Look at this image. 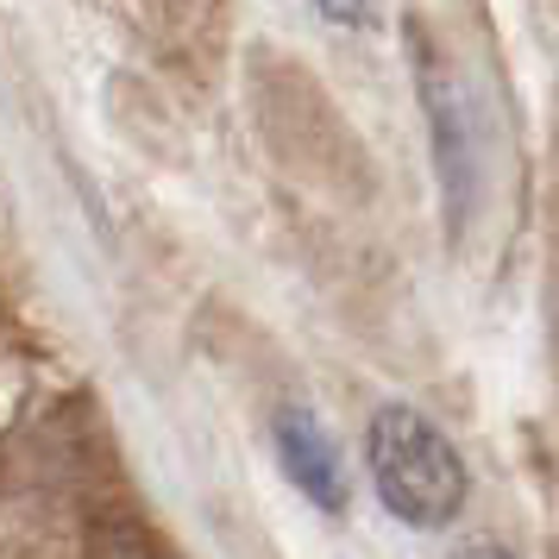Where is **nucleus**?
<instances>
[{"label": "nucleus", "instance_id": "obj_6", "mask_svg": "<svg viewBox=\"0 0 559 559\" xmlns=\"http://www.w3.org/2000/svg\"><path fill=\"white\" fill-rule=\"evenodd\" d=\"M453 559H515V554H509V547H497V540H465Z\"/></svg>", "mask_w": 559, "mask_h": 559}, {"label": "nucleus", "instance_id": "obj_5", "mask_svg": "<svg viewBox=\"0 0 559 559\" xmlns=\"http://www.w3.org/2000/svg\"><path fill=\"white\" fill-rule=\"evenodd\" d=\"M321 20H333V26H365L371 20V0H308Z\"/></svg>", "mask_w": 559, "mask_h": 559}, {"label": "nucleus", "instance_id": "obj_1", "mask_svg": "<svg viewBox=\"0 0 559 559\" xmlns=\"http://www.w3.org/2000/svg\"><path fill=\"white\" fill-rule=\"evenodd\" d=\"M365 459L383 509L408 528H447L465 509V465L421 408L383 403L365 428Z\"/></svg>", "mask_w": 559, "mask_h": 559}, {"label": "nucleus", "instance_id": "obj_4", "mask_svg": "<svg viewBox=\"0 0 559 559\" xmlns=\"http://www.w3.org/2000/svg\"><path fill=\"white\" fill-rule=\"evenodd\" d=\"M95 559H177V554H170L145 522L114 515V522H102V534H95Z\"/></svg>", "mask_w": 559, "mask_h": 559}, {"label": "nucleus", "instance_id": "obj_2", "mask_svg": "<svg viewBox=\"0 0 559 559\" xmlns=\"http://www.w3.org/2000/svg\"><path fill=\"white\" fill-rule=\"evenodd\" d=\"M408 57H415V95H421V114H428L433 132V177H440V195H447V221L453 233L465 227V214L478 207V120H472V95L459 70L440 57L421 20H408Z\"/></svg>", "mask_w": 559, "mask_h": 559}, {"label": "nucleus", "instance_id": "obj_3", "mask_svg": "<svg viewBox=\"0 0 559 559\" xmlns=\"http://www.w3.org/2000/svg\"><path fill=\"white\" fill-rule=\"evenodd\" d=\"M271 447H277L283 478L296 484L314 509H328V515L346 509V465H340L328 428H321L308 408H277V421H271Z\"/></svg>", "mask_w": 559, "mask_h": 559}]
</instances>
